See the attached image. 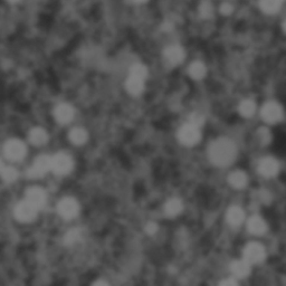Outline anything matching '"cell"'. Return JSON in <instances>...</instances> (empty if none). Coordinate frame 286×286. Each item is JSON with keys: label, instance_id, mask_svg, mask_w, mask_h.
Instances as JSON below:
<instances>
[{"label": "cell", "instance_id": "obj_1", "mask_svg": "<svg viewBox=\"0 0 286 286\" xmlns=\"http://www.w3.org/2000/svg\"><path fill=\"white\" fill-rule=\"evenodd\" d=\"M237 149L234 142L228 139H219L212 142L209 148V158L216 166L226 167L236 158Z\"/></svg>", "mask_w": 286, "mask_h": 286}, {"label": "cell", "instance_id": "obj_2", "mask_svg": "<svg viewBox=\"0 0 286 286\" xmlns=\"http://www.w3.org/2000/svg\"><path fill=\"white\" fill-rule=\"evenodd\" d=\"M178 138L185 145H194L200 140V131H199V128L188 123L181 127L178 132Z\"/></svg>", "mask_w": 286, "mask_h": 286}, {"label": "cell", "instance_id": "obj_3", "mask_svg": "<svg viewBox=\"0 0 286 286\" xmlns=\"http://www.w3.org/2000/svg\"><path fill=\"white\" fill-rule=\"evenodd\" d=\"M265 258V249L258 242H250L244 249V261L249 264H258Z\"/></svg>", "mask_w": 286, "mask_h": 286}, {"label": "cell", "instance_id": "obj_4", "mask_svg": "<svg viewBox=\"0 0 286 286\" xmlns=\"http://www.w3.org/2000/svg\"><path fill=\"white\" fill-rule=\"evenodd\" d=\"M57 209H58V214L62 216L63 218L72 219L76 217L77 214H79L80 207L75 199L67 197V198L62 199V200L59 201Z\"/></svg>", "mask_w": 286, "mask_h": 286}, {"label": "cell", "instance_id": "obj_5", "mask_svg": "<svg viewBox=\"0 0 286 286\" xmlns=\"http://www.w3.org/2000/svg\"><path fill=\"white\" fill-rule=\"evenodd\" d=\"M51 170V158L48 155H41L35 160L34 166L29 169L30 178H41Z\"/></svg>", "mask_w": 286, "mask_h": 286}, {"label": "cell", "instance_id": "obj_6", "mask_svg": "<svg viewBox=\"0 0 286 286\" xmlns=\"http://www.w3.org/2000/svg\"><path fill=\"white\" fill-rule=\"evenodd\" d=\"M72 159L67 154L58 153L51 158V170L57 175H66L72 170Z\"/></svg>", "mask_w": 286, "mask_h": 286}, {"label": "cell", "instance_id": "obj_7", "mask_svg": "<svg viewBox=\"0 0 286 286\" xmlns=\"http://www.w3.org/2000/svg\"><path fill=\"white\" fill-rule=\"evenodd\" d=\"M262 118L267 123H276L283 119V110L275 102L266 103L262 109Z\"/></svg>", "mask_w": 286, "mask_h": 286}, {"label": "cell", "instance_id": "obj_8", "mask_svg": "<svg viewBox=\"0 0 286 286\" xmlns=\"http://www.w3.org/2000/svg\"><path fill=\"white\" fill-rule=\"evenodd\" d=\"M6 157L12 161H19L26 154V146L19 140H10L5 146Z\"/></svg>", "mask_w": 286, "mask_h": 286}, {"label": "cell", "instance_id": "obj_9", "mask_svg": "<svg viewBox=\"0 0 286 286\" xmlns=\"http://www.w3.org/2000/svg\"><path fill=\"white\" fill-rule=\"evenodd\" d=\"M37 209L34 208L32 205H29L27 201H23L17 205L15 209V216L19 222L23 223H29L36 218L37 216Z\"/></svg>", "mask_w": 286, "mask_h": 286}, {"label": "cell", "instance_id": "obj_10", "mask_svg": "<svg viewBox=\"0 0 286 286\" xmlns=\"http://www.w3.org/2000/svg\"><path fill=\"white\" fill-rule=\"evenodd\" d=\"M26 201L38 210L41 209L42 207H44V205L46 203V193L44 190L41 188L33 187L27 190V193H26Z\"/></svg>", "mask_w": 286, "mask_h": 286}, {"label": "cell", "instance_id": "obj_11", "mask_svg": "<svg viewBox=\"0 0 286 286\" xmlns=\"http://www.w3.org/2000/svg\"><path fill=\"white\" fill-rule=\"evenodd\" d=\"M279 162L273 158H264L261 160V162L258 164V171L261 172V175L264 177L271 178L277 175L279 172Z\"/></svg>", "mask_w": 286, "mask_h": 286}, {"label": "cell", "instance_id": "obj_12", "mask_svg": "<svg viewBox=\"0 0 286 286\" xmlns=\"http://www.w3.org/2000/svg\"><path fill=\"white\" fill-rule=\"evenodd\" d=\"M55 118L59 123H69L74 118V110L68 104H59L55 109Z\"/></svg>", "mask_w": 286, "mask_h": 286}, {"label": "cell", "instance_id": "obj_13", "mask_svg": "<svg viewBox=\"0 0 286 286\" xmlns=\"http://www.w3.org/2000/svg\"><path fill=\"white\" fill-rule=\"evenodd\" d=\"M164 57H166L167 62L170 63L171 65L181 64V62H183L185 58V51L180 46H169L168 48L164 50Z\"/></svg>", "mask_w": 286, "mask_h": 286}, {"label": "cell", "instance_id": "obj_14", "mask_svg": "<svg viewBox=\"0 0 286 286\" xmlns=\"http://www.w3.org/2000/svg\"><path fill=\"white\" fill-rule=\"evenodd\" d=\"M247 226H248V231L254 235H263L267 229L265 220L259 217V216H254V217L250 218Z\"/></svg>", "mask_w": 286, "mask_h": 286}, {"label": "cell", "instance_id": "obj_15", "mask_svg": "<svg viewBox=\"0 0 286 286\" xmlns=\"http://www.w3.org/2000/svg\"><path fill=\"white\" fill-rule=\"evenodd\" d=\"M232 272L238 279H244L250 273V265L244 259L235 261L232 264Z\"/></svg>", "mask_w": 286, "mask_h": 286}, {"label": "cell", "instance_id": "obj_16", "mask_svg": "<svg viewBox=\"0 0 286 286\" xmlns=\"http://www.w3.org/2000/svg\"><path fill=\"white\" fill-rule=\"evenodd\" d=\"M244 210L237 206L229 208V210L227 211V220L232 226H239L242 220H244Z\"/></svg>", "mask_w": 286, "mask_h": 286}, {"label": "cell", "instance_id": "obj_17", "mask_svg": "<svg viewBox=\"0 0 286 286\" xmlns=\"http://www.w3.org/2000/svg\"><path fill=\"white\" fill-rule=\"evenodd\" d=\"M127 90L130 94L132 95H139L142 93L143 89H144V81L141 79H138V77H134L132 75H130L127 80Z\"/></svg>", "mask_w": 286, "mask_h": 286}, {"label": "cell", "instance_id": "obj_18", "mask_svg": "<svg viewBox=\"0 0 286 286\" xmlns=\"http://www.w3.org/2000/svg\"><path fill=\"white\" fill-rule=\"evenodd\" d=\"M29 140L34 145L40 146L45 144L47 140H48V136H47L45 130H43L41 128H35L29 133Z\"/></svg>", "mask_w": 286, "mask_h": 286}, {"label": "cell", "instance_id": "obj_19", "mask_svg": "<svg viewBox=\"0 0 286 286\" xmlns=\"http://www.w3.org/2000/svg\"><path fill=\"white\" fill-rule=\"evenodd\" d=\"M228 181L235 189H242L247 185V176L242 171H235L231 173Z\"/></svg>", "mask_w": 286, "mask_h": 286}, {"label": "cell", "instance_id": "obj_20", "mask_svg": "<svg viewBox=\"0 0 286 286\" xmlns=\"http://www.w3.org/2000/svg\"><path fill=\"white\" fill-rule=\"evenodd\" d=\"M183 208H184V205L180 199L172 198L166 203V206H164V210H166V214L168 216L175 217V216H178L181 211H183Z\"/></svg>", "mask_w": 286, "mask_h": 286}, {"label": "cell", "instance_id": "obj_21", "mask_svg": "<svg viewBox=\"0 0 286 286\" xmlns=\"http://www.w3.org/2000/svg\"><path fill=\"white\" fill-rule=\"evenodd\" d=\"M69 140H71L74 144L81 145L88 141V132L82 128H75L69 132Z\"/></svg>", "mask_w": 286, "mask_h": 286}, {"label": "cell", "instance_id": "obj_22", "mask_svg": "<svg viewBox=\"0 0 286 286\" xmlns=\"http://www.w3.org/2000/svg\"><path fill=\"white\" fill-rule=\"evenodd\" d=\"M189 75L192 77L193 80H201L203 76L206 75V67L201 62H193L189 66Z\"/></svg>", "mask_w": 286, "mask_h": 286}, {"label": "cell", "instance_id": "obj_23", "mask_svg": "<svg viewBox=\"0 0 286 286\" xmlns=\"http://www.w3.org/2000/svg\"><path fill=\"white\" fill-rule=\"evenodd\" d=\"M255 111H256V104H255L252 99H245V101H242L240 103L239 112L241 115L245 116V118H250V116H253Z\"/></svg>", "mask_w": 286, "mask_h": 286}, {"label": "cell", "instance_id": "obj_24", "mask_svg": "<svg viewBox=\"0 0 286 286\" xmlns=\"http://www.w3.org/2000/svg\"><path fill=\"white\" fill-rule=\"evenodd\" d=\"M262 10L266 14H275V12L279 11L281 9L282 2L276 1V0H265V1H262L259 3Z\"/></svg>", "mask_w": 286, "mask_h": 286}, {"label": "cell", "instance_id": "obj_25", "mask_svg": "<svg viewBox=\"0 0 286 286\" xmlns=\"http://www.w3.org/2000/svg\"><path fill=\"white\" fill-rule=\"evenodd\" d=\"M130 75H132L134 77H138V79H141L143 81H145L146 75H148V69L142 64H136L133 65L131 71H130Z\"/></svg>", "mask_w": 286, "mask_h": 286}, {"label": "cell", "instance_id": "obj_26", "mask_svg": "<svg viewBox=\"0 0 286 286\" xmlns=\"http://www.w3.org/2000/svg\"><path fill=\"white\" fill-rule=\"evenodd\" d=\"M81 231L80 229H72L69 231L66 235H65V242L67 245H74L75 242L79 241L81 239Z\"/></svg>", "mask_w": 286, "mask_h": 286}, {"label": "cell", "instance_id": "obj_27", "mask_svg": "<svg viewBox=\"0 0 286 286\" xmlns=\"http://www.w3.org/2000/svg\"><path fill=\"white\" fill-rule=\"evenodd\" d=\"M2 179L6 181V183H14V181L17 179L18 177V173H17V170L14 168H5L3 171L1 172Z\"/></svg>", "mask_w": 286, "mask_h": 286}, {"label": "cell", "instance_id": "obj_28", "mask_svg": "<svg viewBox=\"0 0 286 286\" xmlns=\"http://www.w3.org/2000/svg\"><path fill=\"white\" fill-rule=\"evenodd\" d=\"M199 12H200V15L203 17V18H209V17L212 16V12H214L211 3L202 2L200 7H199Z\"/></svg>", "mask_w": 286, "mask_h": 286}, {"label": "cell", "instance_id": "obj_29", "mask_svg": "<svg viewBox=\"0 0 286 286\" xmlns=\"http://www.w3.org/2000/svg\"><path fill=\"white\" fill-rule=\"evenodd\" d=\"M203 122H205V118H203V115L200 114V113H198V112H196V113H192L191 115H190V124L193 125V127H196V128H199L200 125L203 124Z\"/></svg>", "mask_w": 286, "mask_h": 286}, {"label": "cell", "instance_id": "obj_30", "mask_svg": "<svg viewBox=\"0 0 286 286\" xmlns=\"http://www.w3.org/2000/svg\"><path fill=\"white\" fill-rule=\"evenodd\" d=\"M258 137H259V140H261L263 143H268L270 142V139H271V133L268 130L266 129H262L261 131L258 132Z\"/></svg>", "mask_w": 286, "mask_h": 286}, {"label": "cell", "instance_id": "obj_31", "mask_svg": "<svg viewBox=\"0 0 286 286\" xmlns=\"http://www.w3.org/2000/svg\"><path fill=\"white\" fill-rule=\"evenodd\" d=\"M220 10H222V12H223L224 15H229L231 12H233L234 8H233V6L231 5V3H224V5H222V8H220Z\"/></svg>", "mask_w": 286, "mask_h": 286}, {"label": "cell", "instance_id": "obj_32", "mask_svg": "<svg viewBox=\"0 0 286 286\" xmlns=\"http://www.w3.org/2000/svg\"><path fill=\"white\" fill-rule=\"evenodd\" d=\"M219 286H238V283L235 280L227 279V280H224Z\"/></svg>", "mask_w": 286, "mask_h": 286}, {"label": "cell", "instance_id": "obj_33", "mask_svg": "<svg viewBox=\"0 0 286 286\" xmlns=\"http://www.w3.org/2000/svg\"><path fill=\"white\" fill-rule=\"evenodd\" d=\"M145 231L149 234H154L155 232H157V225H155L154 223H149L148 225H146Z\"/></svg>", "mask_w": 286, "mask_h": 286}, {"label": "cell", "instance_id": "obj_34", "mask_svg": "<svg viewBox=\"0 0 286 286\" xmlns=\"http://www.w3.org/2000/svg\"><path fill=\"white\" fill-rule=\"evenodd\" d=\"M93 286H110L109 284L106 283V282H104V281H96L95 283L93 284Z\"/></svg>", "mask_w": 286, "mask_h": 286}, {"label": "cell", "instance_id": "obj_35", "mask_svg": "<svg viewBox=\"0 0 286 286\" xmlns=\"http://www.w3.org/2000/svg\"><path fill=\"white\" fill-rule=\"evenodd\" d=\"M5 164H3V162L0 160V175H1V172L3 171V169H5Z\"/></svg>", "mask_w": 286, "mask_h": 286}]
</instances>
